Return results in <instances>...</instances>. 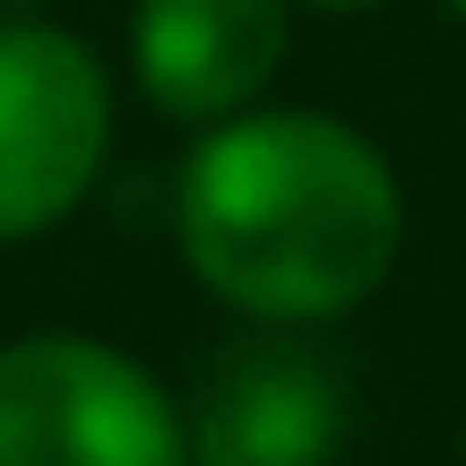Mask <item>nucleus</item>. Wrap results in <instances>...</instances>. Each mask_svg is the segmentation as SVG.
<instances>
[{"instance_id": "nucleus-1", "label": "nucleus", "mask_w": 466, "mask_h": 466, "mask_svg": "<svg viewBox=\"0 0 466 466\" xmlns=\"http://www.w3.org/2000/svg\"><path fill=\"white\" fill-rule=\"evenodd\" d=\"M173 233L250 319H337L398 259V173L337 113H233L190 147Z\"/></svg>"}, {"instance_id": "nucleus-2", "label": "nucleus", "mask_w": 466, "mask_h": 466, "mask_svg": "<svg viewBox=\"0 0 466 466\" xmlns=\"http://www.w3.org/2000/svg\"><path fill=\"white\" fill-rule=\"evenodd\" d=\"M0 466H190V423L130 354L17 337L0 346Z\"/></svg>"}, {"instance_id": "nucleus-3", "label": "nucleus", "mask_w": 466, "mask_h": 466, "mask_svg": "<svg viewBox=\"0 0 466 466\" xmlns=\"http://www.w3.org/2000/svg\"><path fill=\"white\" fill-rule=\"evenodd\" d=\"M104 147H113L104 61L69 26L9 17L0 26V242L61 225L96 190Z\"/></svg>"}, {"instance_id": "nucleus-4", "label": "nucleus", "mask_w": 466, "mask_h": 466, "mask_svg": "<svg viewBox=\"0 0 466 466\" xmlns=\"http://www.w3.org/2000/svg\"><path fill=\"white\" fill-rule=\"evenodd\" d=\"M294 0H138L130 17V61L147 104L173 121H233L259 104V86L285 61Z\"/></svg>"}, {"instance_id": "nucleus-5", "label": "nucleus", "mask_w": 466, "mask_h": 466, "mask_svg": "<svg viewBox=\"0 0 466 466\" xmlns=\"http://www.w3.org/2000/svg\"><path fill=\"white\" fill-rule=\"evenodd\" d=\"M346 406L319 363L294 354H242L217 371L199 423H190V466H329Z\"/></svg>"}, {"instance_id": "nucleus-6", "label": "nucleus", "mask_w": 466, "mask_h": 466, "mask_svg": "<svg viewBox=\"0 0 466 466\" xmlns=\"http://www.w3.org/2000/svg\"><path fill=\"white\" fill-rule=\"evenodd\" d=\"M311 9H371V0H311Z\"/></svg>"}, {"instance_id": "nucleus-7", "label": "nucleus", "mask_w": 466, "mask_h": 466, "mask_svg": "<svg viewBox=\"0 0 466 466\" xmlns=\"http://www.w3.org/2000/svg\"><path fill=\"white\" fill-rule=\"evenodd\" d=\"M450 9H458V17H466V0H450Z\"/></svg>"}]
</instances>
